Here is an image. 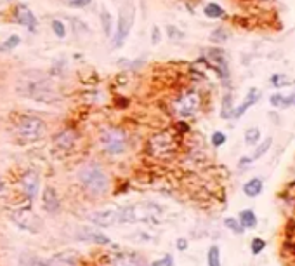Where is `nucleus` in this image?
Listing matches in <instances>:
<instances>
[{
    "label": "nucleus",
    "mask_w": 295,
    "mask_h": 266,
    "mask_svg": "<svg viewBox=\"0 0 295 266\" xmlns=\"http://www.w3.org/2000/svg\"><path fill=\"white\" fill-rule=\"evenodd\" d=\"M51 26H52V32L56 33L57 39H64V37H66V28H64V24L61 23L59 20H54V21H52Z\"/></svg>",
    "instance_id": "obj_26"
},
{
    "label": "nucleus",
    "mask_w": 295,
    "mask_h": 266,
    "mask_svg": "<svg viewBox=\"0 0 295 266\" xmlns=\"http://www.w3.org/2000/svg\"><path fill=\"white\" fill-rule=\"evenodd\" d=\"M108 266H143V261L134 254H116L110 259Z\"/></svg>",
    "instance_id": "obj_11"
},
{
    "label": "nucleus",
    "mask_w": 295,
    "mask_h": 266,
    "mask_svg": "<svg viewBox=\"0 0 295 266\" xmlns=\"http://www.w3.org/2000/svg\"><path fill=\"white\" fill-rule=\"evenodd\" d=\"M259 98H260V91L259 89H250V91H248V94H247V98H245V101L241 104H240L238 108H235V113H233V117H235V119H240V117H243L245 113H247V110L248 108H252L254 106V104L257 103V101H259Z\"/></svg>",
    "instance_id": "obj_9"
},
{
    "label": "nucleus",
    "mask_w": 295,
    "mask_h": 266,
    "mask_svg": "<svg viewBox=\"0 0 295 266\" xmlns=\"http://www.w3.org/2000/svg\"><path fill=\"white\" fill-rule=\"evenodd\" d=\"M259 141H260V129L252 127V129H247V131H245V143H247L248 146L259 144Z\"/></svg>",
    "instance_id": "obj_19"
},
{
    "label": "nucleus",
    "mask_w": 295,
    "mask_h": 266,
    "mask_svg": "<svg viewBox=\"0 0 295 266\" xmlns=\"http://www.w3.org/2000/svg\"><path fill=\"white\" fill-rule=\"evenodd\" d=\"M19 266H47V263H45L44 259L35 258V256H26V258L21 259Z\"/></svg>",
    "instance_id": "obj_25"
},
{
    "label": "nucleus",
    "mask_w": 295,
    "mask_h": 266,
    "mask_svg": "<svg viewBox=\"0 0 295 266\" xmlns=\"http://www.w3.org/2000/svg\"><path fill=\"white\" fill-rule=\"evenodd\" d=\"M205 16L207 18H212V20H217V18H222L224 16V9L217 4H208L205 5Z\"/></svg>",
    "instance_id": "obj_21"
},
{
    "label": "nucleus",
    "mask_w": 295,
    "mask_h": 266,
    "mask_svg": "<svg viewBox=\"0 0 295 266\" xmlns=\"http://www.w3.org/2000/svg\"><path fill=\"white\" fill-rule=\"evenodd\" d=\"M238 221L245 230H252V228L257 226V216H256V212L250 211V209H245V211L240 212Z\"/></svg>",
    "instance_id": "obj_15"
},
{
    "label": "nucleus",
    "mask_w": 295,
    "mask_h": 266,
    "mask_svg": "<svg viewBox=\"0 0 295 266\" xmlns=\"http://www.w3.org/2000/svg\"><path fill=\"white\" fill-rule=\"evenodd\" d=\"M21 188H23L26 199L33 200L38 195V188H40V178L37 172L30 171L21 178Z\"/></svg>",
    "instance_id": "obj_7"
},
{
    "label": "nucleus",
    "mask_w": 295,
    "mask_h": 266,
    "mask_svg": "<svg viewBox=\"0 0 295 266\" xmlns=\"http://www.w3.org/2000/svg\"><path fill=\"white\" fill-rule=\"evenodd\" d=\"M91 221L101 228H108L113 225H120V209H104L91 214Z\"/></svg>",
    "instance_id": "obj_6"
},
{
    "label": "nucleus",
    "mask_w": 295,
    "mask_h": 266,
    "mask_svg": "<svg viewBox=\"0 0 295 266\" xmlns=\"http://www.w3.org/2000/svg\"><path fill=\"white\" fill-rule=\"evenodd\" d=\"M264 249H266V240L260 239V237H256V239L250 242V250L254 256H259Z\"/></svg>",
    "instance_id": "obj_23"
},
{
    "label": "nucleus",
    "mask_w": 295,
    "mask_h": 266,
    "mask_svg": "<svg viewBox=\"0 0 295 266\" xmlns=\"http://www.w3.org/2000/svg\"><path fill=\"white\" fill-rule=\"evenodd\" d=\"M75 141H76V134L73 131H63V132H59V134L54 138V143H56V146H59V148H63V150H70V148L75 144Z\"/></svg>",
    "instance_id": "obj_13"
},
{
    "label": "nucleus",
    "mask_w": 295,
    "mask_h": 266,
    "mask_svg": "<svg viewBox=\"0 0 295 266\" xmlns=\"http://www.w3.org/2000/svg\"><path fill=\"white\" fill-rule=\"evenodd\" d=\"M224 226H226L227 230H231L235 235H241V233H245V228L241 226V225H240L238 219H235V218H226V219H224Z\"/></svg>",
    "instance_id": "obj_22"
},
{
    "label": "nucleus",
    "mask_w": 295,
    "mask_h": 266,
    "mask_svg": "<svg viewBox=\"0 0 295 266\" xmlns=\"http://www.w3.org/2000/svg\"><path fill=\"white\" fill-rule=\"evenodd\" d=\"M4 190V181H2V179H0V191Z\"/></svg>",
    "instance_id": "obj_35"
},
{
    "label": "nucleus",
    "mask_w": 295,
    "mask_h": 266,
    "mask_svg": "<svg viewBox=\"0 0 295 266\" xmlns=\"http://www.w3.org/2000/svg\"><path fill=\"white\" fill-rule=\"evenodd\" d=\"M271 144H273V138H267V139H264V141H260L259 146H257V150L254 151V155L247 157V160L248 162H254V160H257L262 155H266L267 151H269V148H271Z\"/></svg>",
    "instance_id": "obj_17"
},
{
    "label": "nucleus",
    "mask_w": 295,
    "mask_h": 266,
    "mask_svg": "<svg viewBox=\"0 0 295 266\" xmlns=\"http://www.w3.org/2000/svg\"><path fill=\"white\" fill-rule=\"evenodd\" d=\"M16 131L19 138L26 139V141H37L45 134V122L38 117L23 115L18 119Z\"/></svg>",
    "instance_id": "obj_3"
},
{
    "label": "nucleus",
    "mask_w": 295,
    "mask_h": 266,
    "mask_svg": "<svg viewBox=\"0 0 295 266\" xmlns=\"http://www.w3.org/2000/svg\"><path fill=\"white\" fill-rule=\"evenodd\" d=\"M262 190H264V181L260 178H252L243 184V193L247 195V197H250V199L259 197V195L262 193Z\"/></svg>",
    "instance_id": "obj_12"
},
{
    "label": "nucleus",
    "mask_w": 295,
    "mask_h": 266,
    "mask_svg": "<svg viewBox=\"0 0 295 266\" xmlns=\"http://www.w3.org/2000/svg\"><path fill=\"white\" fill-rule=\"evenodd\" d=\"M19 42H21L19 35H11L7 40H5L4 44L0 45V51H11V49L18 47V45H19Z\"/></svg>",
    "instance_id": "obj_24"
},
{
    "label": "nucleus",
    "mask_w": 295,
    "mask_h": 266,
    "mask_svg": "<svg viewBox=\"0 0 295 266\" xmlns=\"http://www.w3.org/2000/svg\"><path fill=\"white\" fill-rule=\"evenodd\" d=\"M227 37H229V33H227V32H224L222 28H217L216 32H212L210 39L214 40V42H226V40H227Z\"/></svg>",
    "instance_id": "obj_27"
},
{
    "label": "nucleus",
    "mask_w": 295,
    "mask_h": 266,
    "mask_svg": "<svg viewBox=\"0 0 295 266\" xmlns=\"http://www.w3.org/2000/svg\"><path fill=\"white\" fill-rule=\"evenodd\" d=\"M78 183L91 197H103L110 190L108 174L97 162H87L80 167Z\"/></svg>",
    "instance_id": "obj_1"
},
{
    "label": "nucleus",
    "mask_w": 295,
    "mask_h": 266,
    "mask_svg": "<svg viewBox=\"0 0 295 266\" xmlns=\"http://www.w3.org/2000/svg\"><path fill=\"white\" fill-rule=\"evenodd\" d=\"M160 40H162V32H160L158 26H153V30H151V42L156 45V44H160Z\"/></svg>",
    "instance_id": "obj_32"
},
{
    "label": "nucleus",
    "mask_w": 295,
    "mask_h": 266,
    "mask_svg": "<svg viewBox=\"0 0 295 266\" xmlns=\"http://www.w3.org/2000/svg\"><path fill=\"white\" fill-rule=\"evenodd\" d=\"M233 113H235V106H233V96L227 92L222 98V111H221V117L222 119H231Z\"/></svg>",
    "instance_id": "obj_18"
},
{
    "label": "nucleus",
    "mask_w": 295,
    "mask_h": 266,
    "mask_svg": "<svg viewBox=\"0 0 295 266\" xmlns=\"http://www.w3.org/2000/svg\"><path fill=\"white\" fill-rule=\"evenodd\" d=\"M16 23L23 24V26H26L28 30L35 32V28H37V18H35V14H33L32 11H28V9H23V11H21L19 14H18Z\"/></svg>",
    "instance_id": "obj_14"
},
{
    "label": "nucleus",
    "mask_w": 295,
    "mask_h": 266,
    "mask_svg": "<svg viewBox=\"0 0 295 266\" xmlns=\"http://www.w3.org/2000/svg\"><path fill=\"white\" fill-rule=\"evenodd\" d=\"M78 263V254L72 252V250H64L61 254H57L56 258H52L47 263V266H75Z\"/></svg>",
    "instance_id": "obj_10"
},
{
    "label": "nucleus",
    "mask_w": 295,
    "mask_h": 266,
    "mask_svg": "<svg viewBox=\"0 0 295 266\" xmlns=\"http://www.w3.org/2000/svg\"><path fill=\"white\" fill-rule=\"evenodd\" d=\"M132 24H134V7H132V4H129V5H125V7L120 9L118 24H116V32H115V37H113V42H115L113 47L118 49L124 45L129 33H130Z\"/></svg>",
    "instance_id": "obj_4"
},
{
    "label": "nucleus",
    "mask_w": 295,
    "mask_h": 266,
    "mask_svg": "<svg viewBox=\"0 0 295 266\" xmlns=\"http://www.w3.org/2000/svg\"><path fill=\"white\" fill-rule=\"evenodd\" d=\"M99 20H101V26H103L104 35L110 37L111 35V28H113V16L110 14V11L106 7H101Z\"/></svg>",
    "instance_id": "obj_16"
},
{
    "label": "nucleus",
    "mask_w": 295,
    "mask_h": 266,
    "mask_svg": "<svg viewBox=\"0 0 295 266\" xmlns=\"http://www.w3.org/2000/svg\"><path fill=\"white\" fill-rule=\"evenodd\" d=\"M176 247H177V250H186L187 249V240L186 239H177Z\"/></svg>",
    "instance_id": "obj_34"
},
{
    "label": "nucleus",
    "mask_w": 295,
    "mask_h": 266,
    "mask_svg": "<svg viewBox=\"0 0 295 266\" xmlns=\"http://www.w3.org/2000/svg\"><path fill=\"white\" fill-rule=\"evenodd\" d=\"M167 35L170 37L172 40H179V39H183V37H184V33L179 32L176 26H167Z\"/></svg>",
    "instance_id": "obj_31"
},
{
    "label": "nucleus",
    "mask_w": 295,
    "mask_h": 266,
    "mask_svg": "<svg viewBox=\"0 0 295 266\" xmlns=\"http://www.w3.org/2000/svg\"><path fill=\"white\" fill-rule=\"evenodd\" d=\"M151 266H174V258L170 254H165L162 259H156L151 263Z\"/></svg>",
    "instance_id": "obj_30"
},
{
    "label": "nucleus",
    "mask_w": 295,
    "mask_h": 266,
    "mask_svg": "<svg viewBox=\"0 0 295 266\" xmlns=\"http://www.w3.org/2000/svg\"><path fill=\"white\" fill-rule=\"evenodd\" d=\"M200 108V94L198 92H186L176 101L174 104V110L179 117L183 119H187V117H193L198 111Z\"/></svg>",
    "instance_id": "obj_5"
},
{
    "label": "nucleus",
    "mask_w": 295,
    "mask_h": 266,
    "mask_svg": "<svg viewBox=\"0 0 295 266\" xmlns=\"http://www.w3.org/2000/svg\"><path fill=\"white\" fill-rule=\"evenodd\" d=\"M92 0H64V4L70 5L73 9H84L87 5H91Z\"/></svg>",
    "instance_id": "obj_29"
},
{
    "label": "nucleus",
    "mask_w": 295,
    "mask_h": 266,
    "mask_svg": "<svg viewBox=\"0 0 295 266\" xmlns=\"http://www.w3.org/2000/svg\"><path fill=\"white\" fill-rule=\"evenodd\" d=\"M281 100H283V94H273L271 98H269V103L275 108H281Z\"/></svg>",
    "instance_id": "obj_33"
},
{
    "label": "nucleus",
    "mask_w": 295,
    "mask_h": 266,
    "mask_svg": "<svg viewBox=\"0 0 295 266\" xmlns=\"http://www.w3.org/2000/svg\"><path fill=\"white\" fill-rule=\"evenodd\" d=\"M207 263L208 266H221V250L217 246H212L207 252Z\"/></svg>",
    "instance_id": "obj_20"
},
{
    "label": "nucleus",
    "mask_w": 295,
    "mask_h": 266,
    "mask_svg": "<svg viewBox=\"0 0 295 266\" xmlns=\"http://www.w3.org/2000/svg\"><path fill=\"white\" fill-rule=\"evenodd\" d=\"M212 144H214V146L216 148H219V146H222L224 143H226V134H224V132H221V131H217V132H214V134H212Z\"/></svg>",
    "instance_id": "obj_28"
},
{
    "label": "nucleus",
    "mask_w": 295,
    "mask_h": 266,
    "mask_svg": "<svg viewBox=\"0 0 295 266\" xmlns=\"http://www.w3.org/2000/svg\"><path fill=\"white\" fill-rule=\"evenodd\" d=\"M42 204H44V209L49 212V214H56L61 209V202H59V195L52 186L44 188V193H42Z\"/></svg>",
    "instance_id": "obj_8"
},
{
    "label": "nucleus",
    "mask_w": 295,
    "mask_h": 266,
    "mask_svg": "<svg viewBox=\"0 0 295 266\" xmlns=\"http://www.w3.org/2000/svg\"><path fill=\"white\" fill-rule=\"evenodd\" d=\"M101 146L108 155H120L124 153L127 148V136L122 129L116 127H108L104 129L99 136Z\"/></svg>",
    "instance_id": "obj_2"
}]
</instances>
